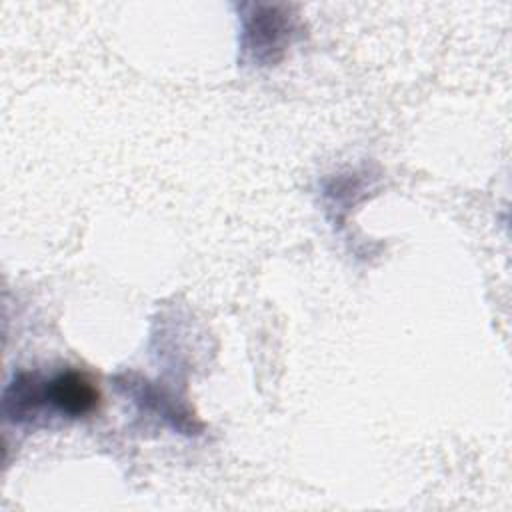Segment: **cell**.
I'll use <instances>...</instances> for the list:
<instances>
[{
	"label": "cell",
	"instance_id": "1",
	"mask_svg": "<svg viewBox=\"0 0 512 512\" xmlns=\"http://www.w3.org/2000/svg\"><path fill=\"white\" fill-rule=\"evenodd\" d=\"M98 398L94 382L78 370H66L46 380V400L60 414L72 418L90 414L96 408Z\"/></svg>",
	"mask_w": 512,
	"mask_h": 512
}]
</instances>
